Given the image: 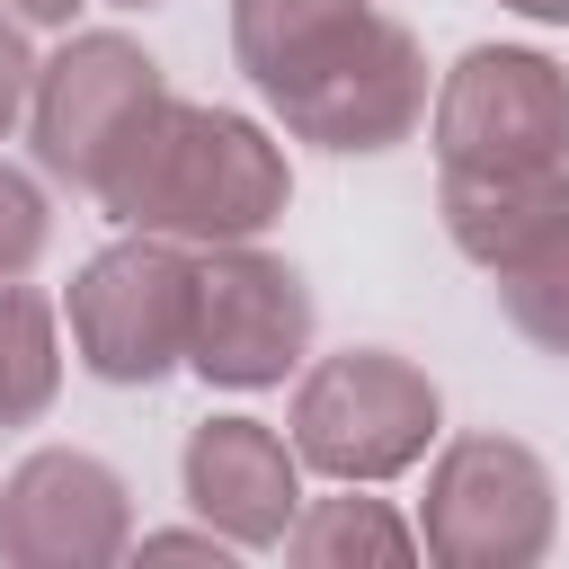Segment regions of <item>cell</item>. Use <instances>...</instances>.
<instances>
[{
    "label": "cell",
    "mask_w": 569,
    "mask_h": 569,
    "mask_svg": "<svg viewBox=\"0 0 569 569\" xmlns=\"http://www.w3.org/2000/svg\"><path fill=\"white\" fill-rule=\"evenodd\" d=\"M284 196H293V169L267 142V124H249L231 107L169 98L98 204L124 231H169L187 249H222V240H258L284 213Z\"/></svg>",
    "instance_id": "7a4b0ae2"
},
{
    "label": "cell",
    "mask_w": 569,
    "mask_h": 569,
    "mask_svg": "<svg viewBox=\"0 0 569 569\" xmlns=\"http://www.w3.org/2000/svg\"><path fill=\"white\" fill-rule=\"evenodd\" d=\"M133 533V507H124V480L98 462V453H27L9 480H0V551L27 560V569H89V560H116Z\"/></svg>",
    "instance_id": "9c48e42d"
},
{
    "label": "cell",
    "mask_w": 569,
    "mask_h": 569,
    "mask_svg": "<svg viewBox=\"0 0 569 569\" xmlns=\"http://www.w3.org/2000/svg\"><path fill=\"white\" fill-rule=\"evenodd\" d=\"M142 551H213V533H151Z\"/></svg>",
    "instance_id": "d6986e66"
},
{
    "label": "cell",
    "mask_w": 569,
    "mask_h": 569,
    "mask_svg": "<svg viewBox=\"0 0 569 569\" xmlns=\"http://www.w3.org/2000/svg\"><path fill=\"white\" fill-rule=\"evenodd\" d=\"M0 9H9L18 27H71V9H80V0H0Z\"/></svg>",
    "instance_id": "e0dca14e"
},
{
    "label": "cell",
    "mask_w": 569,
    "mask_h": 569,
    "mask_svg": "<svg viewBox=\"0 0 569 569\" xmlns=\"http://www.w3.org/2000/svg\"><path fill=\"white\" fill-rule=\"evenodd\" d=\"M62 391V338H53V302L18 276H0V427L44 418Z\"/></svg>",
    "instance_id": "7c38bea8"
},
{
    "label": "cell",
    "mask_w": 569,
    "mask_h": 569,
    "mask_svg": "<svg viewBox=\"0 0 569 569\" xmlns=\"http://www.w3.org/2000/svg\"><path fill=\"white\" fill-rule=\"evenodd\" d=\"M107 9H160V0H107Z\"/></svg>",
    "instance_id": "ffe728a7"
},
{
    "label": "cell",
    "mask_w": 569,
    "mask_h": 569,
    "mask_svg": "<svg viewBox=\"0 0 569 569\" xmlns=\"http://www.w3.org/2000/svg\"><path fill=\"white\" fill-rule=\"evenodd\" d=\"M516 18H542V27H569V0H507Z\"/></svg>",
    "instance_id": "ac0fdd59"
},
{
    "label": "cell",
    "mask_w": 569,
    "mask_h": 569,
    "mask_svg": "<svg viewBox=\"0 0 569 569\" xmlns=\"http://www.w3.org/2000/svg\"><path fill=\"white\" fill-rule=\"evenodd\" d=\"M178 89L160 80V62L133 44V36H71L44 71H36V160L80 187V196H107V178L124 169V151L151 133V116L169 107Z\"/></svg>",
    "instance_id": "5b68a950"
},
{
    "label": "cell",
    "mask_w": 569,
    "mask_h": 569,
    "mask_svg": "<svg viewBox=\"0 0 569 569\" xmlns=\"http://www.w3.org/2000/svg\"><path fill=\"white\" fill-rule=\"evenodd\" d=\"M178 480H187L196 516L240 551L284 542L293 516H302V453L267 418H204L178 453Z\"/></svg>",
    "instance_id": "30bf717a"
},
{
    "label": "cell",
    "mask_w": 569,
    "mask_h": 569,
    "mask_svg": "<svg viewBox=\"0 0 569 569\" xmlns=\"http://www.w3.org/2000/svg\"><path fill=\"white\" fill-rule=\"evenodd\" d=\"M427 551L453 569H516L551 551V471L516 436H453L427 471Z\"/></svg>",
    "instance_id": "ba28073f"
},
{
    "label": "cell",
    "mask_w": 569,
    "mask_h": 569,
    "mask_svg": "<svg viewBox=\"0 0 569 569\" xmlns=\"http://www.w3.org/2000/svg\"><path fill=\"white\" fill-rule=\"evenodd\" d=\"M284 551L311 560V569H329V560H409L418 533H409L382 498H311V507L293 516Z\"/></svg>",
    "instance_id": "5bb4252c"
},
{
    "label": "cell",
    "mask_w": 569,
    "mask_h": 569,
    "mask_svg": "<svg viewBox=\"0 0 569 569\" xmlns=\"http://www.w3.org/2000/svg\"><path fill=\"white\" fill-rule=\"evenodd\" d=\"M71 356L116 382L142 391L160 373L187 365V329H196V249L169 231H133L116 249H98L71 276Z\"/></svg>",
    "instance_id": "3957f363"
},
{
    "label": "cell",
    "mask_w": 569,
    "mask_h": 569,
    "mask_svg": "<svg viewBox=\"0 0 569 569\" xmlns=\"http://www.w3.org/2000/svg\"><path fill=\"white\" fill-rule=\"evenodd\" d=\"M436 382L391 356V347H347V356H320L293 391V453L329 480H391L409 471L427 445H436Z\"/></svg>",
    "instance_id": "277c9868"
},
{
    "label": "cell",
    "mask_w": 569,
    "mask_h": 569,
    "mask_svg": "<svg viewBox=\"0 0 569 569\" xmlns=\"http://www.w3.org/2000/svg\"><path fill=\"white\" fill-rule=\"evenodd\" d=\"M498 276V311L516 320V338H533L542 356H569V222H551L533 249H516Z\"/></svg>",
    "instance_id": "4fadbf2b"
},
{
    "label": "cell",
    "mask_w": 569,
    "mask_h": 569,
    "mask_svg": "<svg viewBox=\"0 0 569 569\" xmlns=\"http://www.w3.org/2000/svg\"><path fill=\"white\" fill-rule=\"evenodd\" d=\"M427 116L445 169H569V71L533 44H471Z\"/></svg>",
    "instance_id": "52a82bcc"
},
{
    "label": "cell",
    "mask_w": 569,
    "mask_h": 569,
    "mask_svg": "<svg viewBox=\"0 0 569 569\" xmlns=\"http://www.w3.org/2000/svg\"><path fill=\"white\" fill-rule=\"evenodd\" d=\"M36 71H44V62L27 53V27L0 18V142H9V124L36 107Z\"/></svg>",
    "instance_id": "2e32d148"
},
{
    "label": "cell",
    "mask_w": 569,
    "mask_h": 569,
    "mask_svg": "<svg viewBox=\"0 0 569 569\" xmlns=\"http://www.w3.org/2000/svg\"><path fill=\"white\" fill-rule=\"evenodd\" d=\"M311 356V284L258 240L196 249V329L187 365L222 391H267Z\"/></svg>",
    "instance_id": "8992f818"
},
{
    "label": "cell",
    "mask_w": 569,
    "mask_h": 569,
    "mask_svg": "<svg viewBox=\"0 0 569 569\" xmlns=\"http://www.w3.org/2000/svg\"><path fill=\"white\" fill-rule=\"evenodd\" d=\"M551 222H569V169H445V231L462 258L507 267Z\"/></svg>",
    "instance_id": "8fae6325"
},
{
    "label": "cell",
    "mask_w": 569,
    "mask_h": 569,
    "mask_svg": "<svg viewBox=\"0 0 569 569\" xmlns=\"http://www.w3.org/2000/svg\"><path fill=\"white\" fill-rule=\"evenodd\" d=\"M231 53L320 151H391L427 124V53L373 0H231Z\"/></svg>",
    "instance_id": "6da1fadb"
},
{
    "label": "cell",
    "mask_w": 569,
    "mask_h": 569,
    "mask_svg": "<svg viewBox=\"0 0 569 569\" xmlns=\"http://www.w3.org/2000/svg\"><path fill=\"white\" fill-rule=\"evenodd\" d=\"M44 231H53L44 187H36L27 169H9V160H0V276H27V267L44 258Z\"/></svg>",
    "instance_id": "9a60e30c"
}]
</instances>
